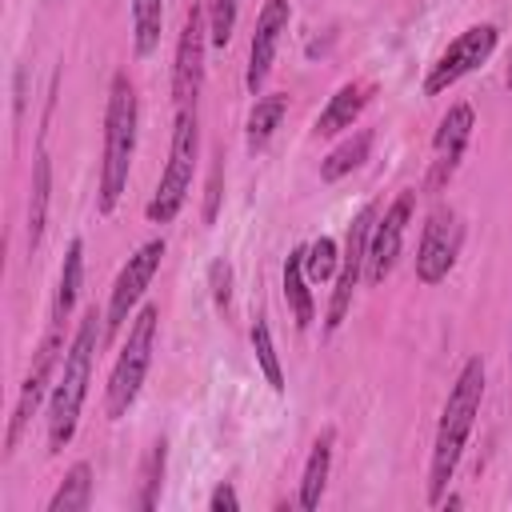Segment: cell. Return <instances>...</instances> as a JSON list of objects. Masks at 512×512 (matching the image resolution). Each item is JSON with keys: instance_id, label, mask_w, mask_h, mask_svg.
<instances>
[{"instance_id": "obj_3", "label": "cell", "mask_w": 512, "mask_h": 512, "mask_svg": "<svg viewBox=\"0 0 512 512\" xmlns=\"http://www.w3.org/2000/svg\"><path fill=\"white\" fill-rule=\"evenodd\" d=\"M136 124H140V104H136V84L128 72H116L108 84V104H104V152H100V184H96V212L108 216L116 212L132 156H136Z\"/></svg>"}, {"instance_id": "obj_31", "label": "cell", "mask_w": 512, "mask_h": 512, "mask_svg": "<svg viewBox=\"0 0 512 512\" xmlns=\"http://www.w3.org/2000/svg\"><path fill=\"white\" fill-rule=\"evenodd\" d=\"M508 88H512V64H508Z\"/></svg>"}, {"instance_id": "obj_20", "label": "cell", "mask_w": 512, "mask_h": 512, "mask_svg": "<svg viewBox=\"0 0 512 512\" xmlns=\"http://www.w3.org/2000/svg\"><path fill=\"white\" fill-rule=\"evenodd\" d=\"M284 112H288V96H284V92H264V96H256V104H252V112H248V124H244V144H248V152H264V148H268V140L276 136Z\"/></svg>"}, {"instance_id": "obj_14", "label": "cell", "mask_w": 512, "mask_h": 512, "mask_svg": "<svg viewBox=\"0 0 512 512\" xmlns=\"http://www.w3.org/2000/svg\"><path fill=\"white\" fill-rule=\"evenodd\" d=\"M288 24H292V4L264 0L256 28H252V44H248V68H244V88L252 96H260V88L268 84V72H272V60H276V48H280Z\"/></svg>"}, {"instance_id": "obj_30", "label": "cell", "mask_w": 512, "mask_h": 512, "mask_svg": "<svg viewBox=\"0 0 512 512\" xmlns=\"http://www.w3.org/2000/svg\"><path fill=\"white\" fill-rule=\"evenodd\" d=\"M220 176H224V164L212 168V184H208V200H204V220L208 224L216 220V208H220Z\"/></svg>"}, {"instance_id": "obj_13", "label": "cell", "mask_w": 512, "mask_h": 512, "mask_svg": "<svg viewBox=\"0 0 512 512\" xmlns=\"http://www.w3.org/2000/svg\"><path fill=\"white\" fill-rule=\"evenodd\" d=\"M412 208H416V192L404 188V192L384 208V216H376L372 236H368V260H364V280H368V284H384L388 272L396 268V256H400V244H404Z\"/></svg>"}, {"instance_id": "obj_9", "label": "cell", "mask_w": 512, "mask_h": 512, "mask_svg": "<svg viewBox=\"0 0 512 512\" xmlns=\"http://www.w3.org/2000/svg\"><path fill=\"white\" fill-rule=\"evenodd\" d=\"M496 44H500V32H496V24H472V28H464L456 40H448V48L432 60V68H428V76H424V96H440V92H448L452 84H460L468 72H476L492 52H496Z\"/></svg>"}, {"instance_id": "obj_4", "label": "cell", "mask_w": 512, "mask_h": 512, "mask_svg": "<svg viewBox=\"0 0 512 512\" xmlns=\"http://www.w3.org/2000/svg\"><path fill=\"white\" fill-rule=\"evenodd\" d=\"M156 332H160V308L156 304H140L136 316L128 320L124 348L116 352V364L108 372V388H104V412H108V420L128 416V408L136 404V396L144 388V376L152 368Z\"/></svg>"}, {"instance_id": "obj_15", "label": "cell", "mask_w": 512, "mask_h": 512, "mask_svg": "<svg viewBox=\"0 0 512 512\" xmlns=\"http://www.w3.org/2000/svg\"><path fill=\"white\" fill-rule=\"evenodd\" d=\"M364 100H368L364 84H352V80L340 84L328 96V104L320 108V116H316V136H340V132H348L356 124V116L364 112Z\"/></svg>"}, {"instance_id": "obj_19", "label": "cell", "mask_w": 512, "mask_h": 512, "mask_svg": "<svg viewBox=\"0 0 512 512\" xmlns=\"http://www.w3.org/2000/svg\"><path fill=\"white\" fill-rule=\"evenodd\" d=\"M308 272H304V248H292L288 260H284V300L292 308V324L304 332L312 328L316 320V300H312V288H308Z\"/></svg>"}, {"instance_id": "obj_12", "label": "cell", "mask_w": 512, "mask_h": 512, "mask_svg": "<svg viewBox=\"0 0 512 512\" xmlns=\"http://www.w3.org/2000/svg\"><path fill=\"white\" fill-rule=\"evenodd\" d=\"M472 128H476V112L472 104H452L440 124H436V136H432V160H428V180H424V192H444L448 180L456 176L464 152H468V140H472Z\"/></svg>"}, {"instance_id": "obj_6", "label": "cell", "mask_w": 512, "mask_h": 512, "mask_svg": "<svg viewBox=\"0 0 512 512\" xmlns=\"http://www.w3.org/2000/svg\"><path fill=\"white\" fill-rule=\"evenodd\" d=\"M64 348H68V344H64V324H60V320H48V332H44V340H40L36 352H32L28 376H24V384H20V396H16L12 416H8V428H4V452H8V456L16 452L24 428L32 424L36 408H40L44 396L52 392L56 372H60V360H64Z\"/></svg>"}, {"instance_id": "obj_16", "label": "cell", "mask_w": 512, "mask_h": 512, "mask_svg": "<svg viewBox=\"0 0 512 512\" xmlns=\"http://www.w3.org/2000/svg\"><path fill=\"white\" fill-rule=\"evenodd\" d=\"M80 288H84V240H68L64 260H60L56 296H52V316H48V320L68 324V316H72V308H76V300H80Z\"/></svg>"}, {"instance_id": "obj_21", "label": "cell", "mask_w": 512, "mask_h": 512, "mask_svg": "<svg viewBox=\"0 0 512 512\" xmlns=\"http://www.w3.org/2000/svg\"><path fill=\"white\" fill-rule=\"evenodd\" d=\"M368 152H372V132H368V128L348 132V136L320 160V180H324V184H336L340 176H348L352 168H360V164L368 160Z\"/></svg>"}, {"instance_id": "obj_29", "label": "cell", "mask_w": 512, "mask_h": 512, "mask_svg": "<svg viewBox=\"0 0 512 512\" xmlns=\"http://www.w3.org/2000/svg\"><path fill=\"white\" fill-rule=\"evenodd\" d=\"M236 508H240L236 488H232L228 480H220V484L212 488V496H208V512H236Z\"/></svg>"}, {"instance_id": "obj_10", "label": "cell", "mask_w": 512, "mask_h": 512, "mask_svg": "<svg viewBox=\"0 0 512 512\" xmlns=\"http://www.w3.org/2000/svg\"><path fill=\"white\" fill-rule=\"evenodd\" d=\"M460 244H464V224H460V212L452 204H436L424 220V232H420V244H416V280L420 284H440L448 280L456 256H460Z\"/></svg>"}, {"instance_id": "obj_18", "label": "cell", "mask_w": 512, "mask_h": 512, "mask_svg": "<svg viewBox=\"0 0 512 512\" xmlns=\"http://www.w3.org/2000/svg\"><path fill=\"white\" fill-rule=\"evenodd\" d=\"M48 200H52V160H48V152H36V160H32V184H28V252H36L40 240H44Z\"/></svg>"}, {"instance_id": "obj_5", "label": "cell", "mask_w": 512, "mask_h": 512, "mask_svg": "<svg viewBox=\"0 0 512 512\" xmlns=\"http://www.w3.org/2000/svg\"><path fill=\"white\" fill-rule=\"evenodd\" d=\"M196 160H200V116L196 108H180L172 120V144H168V164L160 172V184L144 208L148 224H172L192 192V176H196Z\"/></svg>"}, {"instance_id": "obj_2", "label": "cell", "mask_w": 512, "mask_h": 512, "mask_svg": "<svg viewBox=\"0 0 512 512\" xmlns=\"http://www.w3.org/2000/svg\"><path fill=\"white\" fill-rule=\"evenodd\" d=\"M480 400H484V360L468 356L456 384L448 388V400H444V412H440V424H436L432 464H428V504L444 500V492L456 476V464L464 456V444L472 436V424L480 416Z\"/></svg>"}, {"instance_id": "obj_24", "label": "cell", "mask_w": 512, "mask_h": 512, "mask_svg": "<svg viewBox=\"0 0 512 512\" xmlns=\"http://www.w3.org/2000/svg\"><path fill=\"white\" fill-rule=\"evenodd\" d=\"M252 352H256V364H260V372H264V380H268V388L276 392V396H284V368H280V352H276V340H272V328H268V320L264 316H256L252 320Z\"/></svg>"}, {"instance_id": "obj_11", "label": "cell", "mask_w": 512, "mask_h": 512, "mask_svg": "<svg viewBox=\"0 0 512 512\" xmlns=\"http://www.w3.org/2000/svg\"><path fill=\"white\" fill-rule=\"evenodd\" d=\"M376 204H364L352 220H348V232H344V248H340V272H336V288H332V300H328V320L324 328L336 332L352 308V292L356 284L364 280V260H368V236H372V224H376Z\"/></svg>"}, {"instance_id": "obj_17", "label": "cell", "mask_w": 512, "mask_h": 512, "mask_svg": "<svg viewBox=\"0 0 512 512\" xmlns=\"http://www.w3.org/2000/svg\"><path fill=\"white\" fill-rule=\"evenodd\" d=\"M332 444H336V432H332V428H324V432L316 436V444H312L308 460H304L300 496H296V504H300L304 512H312V508L320 504V496H324V484H328V472H332Z\"/></svg>"}, {"instance_id": "obj_7", "label": "cell", "mask_w": 512, "mask_h": 512, "mask_svg": "<svg viewBox=\"0 0 512 512\" xmlns=\"http://www.w3.org/2000/svg\"><path fill=\"white\" fill-rule=\"evenodd\" d=\"M212 44L208 32V4L192 0L184 12L180 36H176V60H172V108H196L200 88H204V52Z\"/></svg>"}, {"instance_id": "obj_8", "label": "cell", "mask_w": 512, "mask_h": 512, "mask_svg": "<svg viewBox=\"0 0 512 512\" xmlns=\"http://www.w3.org/2000/svg\"><path fill=\"white\" fill-rule=\"evenodd\" d=\"M160 260H164V240H160V236L148 240V244H140V248L124 260V268H120V276H116V284H112V292H108V308H104V340H112L116 332L128 328V320H132L136 308L144 304V292H148L152 276L160 272Z\"/></svg>"}, {"instance_id": "obj_27", "label": "cell", "mask_w": 512, "mask_h": 512, "mask_svg": "<svg viewBox=\"0 0 512 512\" xmlns=\"http://www.w3.org/2000/svg\"><path fill=\"white\" fill-rule=\"evenodd\" d=\"M204 4H208V32H212V44L224 48V44L232 40L240 0H204Z\"/></svg>"}, {"instance_id": "obj_23", "label": "cell", "mask_w": 512, "mask_h": 512, "mask_svg": "<svg viewBox=\"0 0 512 512\" xmlns=\"http://www.w3.org/2000/svg\"><path fill=\"white\" fill-rule=\"evenodd\" d=\"M164 0H132V48L136 56H152L160 48Z\"/></svg>"}, {"instance_id": "obj_1", "label": "cell", "mask_w": 512, "mask_h": 512, "mask_svg": "<svg viewBox=\"0 0 512 512\" xmlns=\"http://www.w3.org/2000/svg\"><path fill=\"white\" fill-rule=\"evenodd\" d=\"M104 312L88 308L84 320L76 324L68 348H64V360H60V372H56V384L48 392V452H64L68 440L76 436V424H80V412H84V400H88V380H92V360H96V344L104 336Z\"/></svg>"}, {"instance_id": "obj_22", "label": "cell", "mask_w": 512, "mask_h": 512, "mask_svg": "<svg viewBox=\"0 0 512 512\" xmlns=\"http://www.w3.org/2000/svg\"><path fill=\"white\" fill-rule=\"evenodd\" d=\"M88 504H92V464L76 460L48 496V512H84Z\"/></svg>"}, {"instance_id": "obj_26", "label": "cell", "mask_w": 512, "mask_h": 512, "mask_svg": "<svg viewBox=\"0 0 512 512\" xmlns=\"http://www.w3.org/2000/svg\"><path fill=\"white\" fill-rule=\"evenodd\" d=\"M304 272L308 280H332L340 272V248L332 236H316L312 244H304Z\"/></svg>"}, {"instance_id": "obj_28", "label": "cell", "mask_w": 512, "mask_h": 512, "mask_svg": "<svg viewBox=\"0 0 512 512\" xmlns=\"http://www.w3.org/2000/svg\"><path fill=\"white\" fill-rule=\"evenodd\" d=\"M208 284H212V300H216V308L228 312V304H232V264H228L224 256L208 264Z\"/></svg>"}, {"instance_id": "obj_25", "label": "cell", "mask_w": 512, "mask_h": 512, "mask_svg": "<svg viewBox=\"0 0 512 512\" xmlns=\"http://www.w3.org/2000/svg\"><path fill=\"white\" fill-rule=\"evenodd\" d=\"M164 464H168V444L164 440H152V448L144 452V464H140V492H136V508L140 512H152L156 508L160 484H164Z\"/></svg>"}]
</instances>
